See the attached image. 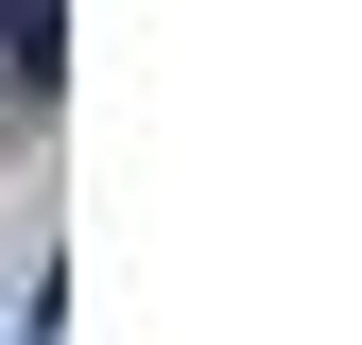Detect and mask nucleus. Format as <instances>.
Listing matches in <instances>:
<instances>
[{
	"mask_svg": "<svg viewBox=\"0 0 362 345\" xmlns=\"http://www.w3.org/2000/svg\"><path fill=\"white\" fill-rule=\"evenodd\" d=\"M52 52H69V35H52V0H0V86H18V104L52 86Z\"/></svg>",
	"mask_w": 362,
	"mask_h": 345,
	"instance_id": "obj_1",
	"label": "nucleus"
}]
</instances>
